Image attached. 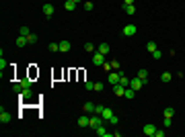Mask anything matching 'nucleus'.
<instances>
[{
  "label": "nucleus",
  "instance_id": "obj_1",
  "mask_svg": "<svg viewBox=\"0 0 185 137\" xmlns=\"http://www.w3.org/2000/svg\"><path fill=\"white\" fill-rule=\"evenodd\" d=\"M101 123H103V117H101V115H95V117H90V123H88V127L97 129V127H101Z\"/></svg>",
  "mask_w": 185,
  "mask_h": 137
},
{
  "label": "nucleus",
  "instance_id": "obj_2",
  "mask_svg": "<svg viewBox=\"0 0 185 137\" xmlns=\"http://www.w3.org/2000/svg\"><path fill=\"white\" fill-rule=\"evenodd\" d=\"M0 123H10V115H8V110L4 106L0 108Z\"/></svg>",
  "mask_w": 185,
  "mask_h": 137
},
{
  "label": "nucleus",
  "instance_id": "obj_3",
  "mask_svg": "<svg viewBox=\"0 0 185 137\" xmlns=\"http://www.w3.org/2000/svg\"><path fill=\"white\" fill-rule=\"evenodd\" d=\"M124 35H126V37L136 35V25H132V22H130V25H126V27H124Z\"/></svg>",
  "mask_w": 185,
  "mask_h": 137
},
{
  "label": "nucleus",
  "instance_id": "obj_4",
  "mask_svg": "<svg viewBox=\"0 0 185 137\" xmlns=\"http://www.w3.org/2000/svg\"><path fill=\"white\" fill-rule=\"evenodd\" d=\"M142 131H144V135H148V137H154V133H156V127L148 123V125H144V129H142Z\"/></svg>",
  "mask_w": 185,
  "mask_h": 137
},
{
  "label": "nucleus",
  "instance_id": "obj_5",
  "mask_svg": "<svg viewBox=\"0 0 185 137\" xmlns=\"http://www.w3.org/2000/svg\"><path fill=\"white\" fill-rule=\"evenodd\" d=\"M144 86V82L140 80V78H134V80H130V88H134V90H140Z\"/></svg>",
  "mask_w": 185,
  "mask_h": 137
},
{
  "label": "nucleus",
  "instance_id": "obj_6",
  "mask_svg": "<svg viewBox=\"0 0 185 137\" xmlns=\"http://www.w3.org/2000/svg\"><path fill=\"white\" fill-rule=\"evenodd\" d=\"M92 63H97V65H103V63H105V55L97 51L95 55H92Z\"/></svg>",
  "mask_w": 185,
  "mask_h": 137
},
{
  "label": "nucleus",
  "instance_id": "obj_7",
  "mask_svg": "<svg viewBox=\"0 0 185 137\" xmlns=\"http://www.w3.org/2000/svg\"><path fill=\"white\" fill-rule=\"evenodd\" d=\"M95 133H97L99 137H111V135H113V133L105 131V127H103V125H101V127H97V129H95Z\"/></svg>",
  "mask_w": 185,
  "mask_h": 137
},
{
  "label": "nucleus",
  "instance_id": "obj_8",
  "mask_svg": "<svg viewBox=\"0 0 185 137\" xmlns=\"http://www.w3.org/2000/svg\"><path fill=\"white\" fill-rule=\"evenodd\" d=\"M43 14L45 16H54V4H43Z\"/></svg>",
  "mask_w": 185,
  "mask_h": 137
},
{
  "label": "nucleus",
  "instance_id": "obj_9",
  "mask_svg": "<svg viewBox=\"0 0 185 137\" xmlns=\"http://www.w3.org/2000/svg\"><path fill=\"white\" fill-rule=\"evenodd\" d=\"M101 117H103L105 121H109V119L113 117V110H111L109 106H105V108H103V112H101Z\"/></svg>",
  "mask_w": 185,
  "mask_h": 137
},
{
  "label": "nucleus",
  "instance_id": "obj_10",
  "mask_svg": "<svg viewBox=\"0 0 185 137\" xmlns=\"http://www.w3.org/2000/svg\"><path fill=\"white\" fill-rule=\"evenodd\" d=\"M97 51H99V53H103V55H107V53L111 51V47H109V45H107V43H101V45H99V47H97Z\"/></svg>",
  "mask_w": 185,
  "mask_h": 137
},
{
  "label": "nucleus",
  "instance_id": "obj_11",
  "mask_svg": "<svg viewBox=\"0 0 185 137\" xmlns=\"http://www.w3.org/2000/svg\"><path fill=\"white\" fill-rule=\"evenodd\" d=\"M113 92L117 94V96H124V94H126V88H124L121 84H115V86H113Z\"/></svg>",
  "mask_w": 185,
  "mask_h": 137
},
{
  "label": "nucleus",
  "instance_id": "obj_12",
  "mask_svg": "<svg viewBox=\"0 0 185 137\" xmlns=\"http://www.w3.org/2000/svg\"><path fill=\"white\" fill-rule=\"evenodd\" d=\"M19 94H21V98H23V100H29V98H31V88H23Z\"/></svg>",
  "mask_w": 185,
  "mask_h": 137
},
{
  "label": "nucleus",
  "instance_id": "obj_13",
  "mask_svg": "<svg viewBox=\"0 0 185 137\" xmlns=\"http://www.w3.org/2000/svg\"><path fill=\"white\" fill-rule=\"evenodd\" d=\"M138 78L146 84V82H148V70H138Z\"/></svg>",
  "mask_w": 185,
  "mask_h": 137
},
{
  "label": "nucleus",
  "instance_id": "obj_14",
  "mask_svg": "<svg viewBox=\"0 0 185 137\" xmlns=\"http://www.w3.org/2000/svg\"><path fill=\"white\" fill-rule=\"evenodd\" d=\"M82 108H84V112H95V108H97V104H92V102H88V100H86Z\"/></svg>",
  "mask_w": 185,
  "mask_h": 137
},
{
  "label": "nucleus",
  "instance_id": "obj_15",
  "mask_svg": "<svg viewBox=\"0 0 185 137\" xmlns=\"http://www.w3.org/2000/svg\"><path fill=\"white\" fill-rule=\"evenodd\" d=\"M25 45H29L27 37H23V35H19V39H17V47H25Z\"/></svg>",
  "mask_w": 185,
  "mask_h": 137
},
{
  "label": "nucleus",
  "instance_id": "obj_16",
  "mask_svg": "<svg viewBox=\"0 0 185 137\" xmlns=\"http://www.w3.org/2000/svg\"><path fill=\"white\" fill-rule=\"evenodd\" d=\"M88 123H90V117H86V115H82V117L78 119V125H80V127H88Z\"/></svg>",
  "mask_w": 185,
  "mask_h": 137
},
{
  "label": "nucleus",
  "instance_id": "obj_17",
  "mask_svg": "<svg viewBox=\"0 0 185 137\" xmlns=\"http://www.w3.org/2000/svg\"><path fill=\"white\" fill-rule=\"evenodd\" d=\"M6 59H4V53H0V70H2V76H4V70H6Z\"/></svg>",
  "mask_w": 185,
  "mask_h": 137
},
{
  "label": "nucleus",
  "instance_id": "obj_18",
  "mask_svg": "<svg viewBox=\"0 0 185 137\" xmlns=\"http://www.w3.org/2000/svg\"><path fill=\"white\" fill-rule=\"evenodd\" d=\"M60 51H70V41H60Z\"/></svg>",
  "mask_w": 185,
  "mask_h": 137
},
{
  "label": "nucleus",
  "instance_id": "obj_19",
  "mask_svg": "<svg viewBox=\"0 0 185 137\" xmlns=\"http://www.w3.org/2000/svg\"><path fill=\"white\" fill-rule=\"evenodd\" d=\"M64 8H66V10H74V8H76V2H72V0H66V2H64Z\"/></svg>",
  "mask_w": 185,
  "mask_h": 137
},
{
  "label": "nucleus",
  "instance_id": "obj_20",
  "mask_svg": "<svg viewBox=\"0 0 185 137\" xmlns=\"http://www.w3.org/2000/svg\"><path fill=\"white\" fill-rule=\"evenodd\" d=\"M163 115H165V117H173V115H175V108H173V106H167Z\"/></svg>",
  "mask_w": 185,
  "mask_h": 137
},
{
  "label": "nucleus",
  "instance_id": "obj_21",
  "mask_svg": "<svg viewBox=\"0 0 185 137\" xmlns=\"http://www.w3.org/2000/svg\"><path fill=\"white\" fill-rule=\"evenodd\" d=\"M134 92H136V90L128 86V88H126V94H124V96H126V98H134Z\"/></svg>",
  "mask_w": 185,
  "mask_h": 137
},
{
  "label": "nucleus",
  "instance_id": "obj_22",
  "mask_svg": "<svg viewBox=\"0 0 185 137\" xmlns=\"http://www.w3.org/2000/svg\"><path fill=\"white\" fill-rule=\"evenodd\" d=\"M124 10H126L128 14H134V12H136V6H134V4H128V6H124Z\"/></svg>",
  "mask_w": 185,
  "mask_h": 137
},
{
  "label": "nucleus",
  "instance_id": "obj_23",
  "mask_svg": "<svg viewBox=\"0 0 185 137\" xmlns=\"http://www.w3.org/2000/svg\"><path fill=\"white\" fill-rule=\"evenodd\" d=\"M119 84H121L124 88H128V86H130V78H126V76H121V78H119Z\"/></svg>",
  "mask_w": 185,
  "mask_h": 137
},
{
  "label": "nucleus",
  "instance_id": "obj_24",
  "mask_svg": "<svg viewBox=\"0 0 185 137\" xmlns=\"http://www.w3.org/2000/svg\"><path fill=\"white\" fill-rule=\"evenodd\" d=\"M146 49H148L150 53H152V51L156 49V43H154V41H148V43H146Z\"/></svg>",
  "mask_w": 185,
  "mask_h": 137
},
{
  "label": "nucleus",
  "instance_id": "obj_25",
  "mask_svg": "<svg viewBox=\"0 0 185 137\" xmlns=\"http://www.w3.org/2000/svg\"><path fill=\"white\" fill-rule=\"evenodd\" d=\"M160 80H163V82H171V74L169 72H163V74H160Z\"/></svg>",
  "mask_w": 185,
  "mask_h": 137
},
{
  "label": "nucleus",
  "instance_id": "obj_26",
  "mask_svg": "<svg viewBox=\"0 0 185 137\" xmlns=\"http://www.w3.org/2000/svg\"><path fill=\"white\" fill-rule=\"evenodd\" d=\"M21 35H23V37H29V35H31L29 27H21Z\"/></svg>",
  "mask_w": 185,
  "mask_h": 137
},
{
  "label": "nucleus",
  "instance_id": "obj_27",
  "mask_svg": "<svg viewBox=\"0 0 185 137\" xmlns=\"http://www.w3.org/2000/svg\"><path fill=\"white\" fill-rule=\"evenodd\" d=\"M50 51H60V43H50Z\"/></svg>",
  "mask_w": 185,
  "mask_h": 137
},
{
  "label": "nucleus",
  "instance_id": "obj_28",
  "mask_svg": "<svg viewBox=\"0 0 185 137\" xmlns=\"http://www.w3.org/2000/svg\"><path fill=\"white\" fill-rule=\"evenodd\" d=\"M27 41H29V45H33V43H37V35H33V33H31V35L27 37Z\"/></svg>",
  "mask_w": 185,
  "mask_h": 137
},
{
  "label": "nucleus",
  "instance_id": "obj_29",
  "mask_svg": "<svg viewBox=\"0 0 185 137\" xmlns=\"http://www.w3.org/2000/svg\"><path fill=\"white\" fill-rule=\"evenodd\" d=\"M117 123H119V117H117V115H113V117L109 119V125H117Z\"/></svg>",
  "mask_w": 185,
  "mask_h": 137
},
{
  "label": "nucleus",
  "instance_id": "obj_30",
  "mask_svg": "<svg viewBox=\"0 0 185 137\" xmlns=\"http://www.w3.org/2000/svg\"><path fill=\"white\" fill-rule=\"evenodd\" d=\"M21 84H23V88H31V86H33V82H31V80H23Z\"/></svg>",
  "mask_w": 185,
  "mask_h": 137
},
{
  "label": "nucleus",
  "instance_id": "obj_31",
  "mask_svg": "<svg viewBox=\"0 0 185 137\" xmlns=\"http://www.w3.org/2000/svg\"><path fill=\"white\" fill-rule=\"evenodd\" d=\"M84 88L86 90H95V82H84Z\"/></svg>",
  "mask_w": 185,
  "mask_h": 137
},
{
  "label": "nucleus",
  "instance_id": "obj_32",
  "mask_svg": "<svg viewBox=\"0 0 185 137\" xmlns=\"http://www.w3.org/2000/svg\"><path fill=\"white\" fill-rule=\"evenodd\" d=\"M152 57H154V59H160V57H163V53H160L158 49H154V51H152Z\"/></svg>",
  "mask_w": 185,
  "mask_h": 137
},
{
  "label": "nucleus",
  "instance_id": "obj_33",
  "mask_svg": "<svg viewBox=\"0 0 185 137\" xmlns=\"http://www.w3.org/2000/svg\"><path fill=\"white\" fill-rule=\"evenodd\" d=\"M84 49L90 53V51H95V45H92V43H86V45H84Z\"/></svg>",
  "mask_w": 185,
  "mask_h": 137
},
{
  "label": "nucleus",
  "instance_id": "obj_34",
  "mask_svg": "<svg viewBox=\"0 0 185 137\" xmlns=\"http://www.w3.org/2000/svg\"><path fill=\"white\" fill-rule=\"evenodd\" d=\"M12 90H14V92H21V90H23V84H12Z\"/></svg>",
  "mask_w": 185,
  "mask_h": 137
},
{
  "label": "nucleus",
  "instance_id": "obj_35",
  "mask_svg": "<svg viewBox=\"0 0 185 137\" xmlns=\"http://www.w3.org/2000/svg\"><path fill=\"white\" fill-rule=\"evenodd\" d=\"M95 90H97V92H101V90H103V82H95Z\"/></svg>",
  "mask_w": 185,
  "mask_h": 137
},
{
  "label": "nucleus",
  "instance_id": "obj_36",
  "mask_svg": "<svg viewBox=\"0 0 185 137\" xmlns=\"http://www.w3.org/2000/svg\"><path fill=\"white\" fill-rule=\"evenodd\" d=\"M84 10H92V2H86L84 0Z\"/></svg>",
  "mask_w": 185,
  "mask_h": 137
},
{
  "label": "nucleus",
  "instance_id": "obj_37",
  "mask_svg": "<svg viewBox=\"0 0 185 137\" xmlns=\"http://www.w3.org/2000/svg\"><path fill=\"white\" fill-rule=\"evenodd\" d=\"M165 127H167V129L171 127V117H165Z\"/></svg>",
  "mask_w": 185,
  "mask_h": 137
},
{
  "label": "nucleus",
  "instance_id": "obj_38",
  "mask_svg": "<svg viewBox=\"0 0 185 137\" xmlns=\"http://www.w3.org/2000/svg\"><path fill=\"white\" fill-rule=\"evenodd\" d=\"M154 137H165V131H158V129H156V133H154Z\"/></svg>",
  "mask_w": 185,
  "mask_h": 137
},
{
  "label": "nucleus",
  "instance_id": "obj_39",
  "mask_svg": "<svg viewBox=\"0 0 185 137\" xmlns=\"http://www.w3.org/2000/svg\"><path fill=\"white\" fill-rule=\"evenodd\" d=\"M103 108H105V106H101V104H99V106L95 108V112H97V115H101V112H103Z\"/></svg>",
  "mask_w": 185,
  "mask_h": 137
},
{
  "label": "nucleus",
  "instance_id": "obj_40",
  "mask_svg": "<svg viewBox=\"0 0 185 137\" xmlns=\"http://www.w3.org/2000/svg\"><path fill=\"white\" fill-rule=\"evenodd\" d=\"M128 4H134V0H124V6H128Z\"/></svg>",
  "mask_w": 185,
  "mask_h": 137
},
{
  "label": "nucleus",
  "instance_id": "obj_41",
  "mask_svg": "<svg viewBox=\"0 0 185 137\" xmlns=\"http://www.w3.org/2000/svg\"><path fill=\"white\" fill-rule=\"evenodd\" d=\"M72 2H76V4H78V2H82V0H72Z\"/></svg>",
  "mask_w": 185,
  "mask_h": 137
}]
</instances>
